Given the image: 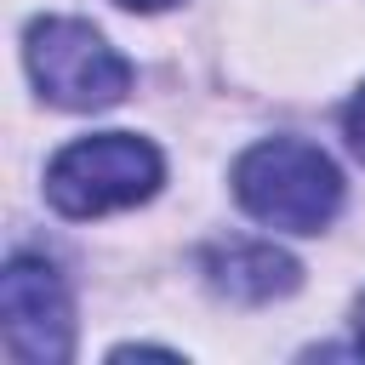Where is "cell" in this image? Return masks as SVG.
I'll list each match as a JSON object with an SVG mask.
<instances>
[{
	"mask_svg": "<svg viewBox=\"0 0 365 365\" xmlns=\"http://www.w3.org/2000/svg\"><path fill=\"white\" fill-rule=\"evenodd\" d=\"M234 200L268 228L319 234L342 205V171L331 165V154H319L302 137H268L240 154Z\"/></svg>",
	"mask_w": 365,
	"mask_h": 365,
	"instance_id": "cell-1",
	"label": "cell"
},
{
	"mask_svg": "<svg viewBox=\"0 0 365 365\" xmlns=\"http://www.w3.org/2000/svg\"><path fill=\"white\" fill-rule=\"evenodd\" d=\"M160 177L165 165L154 143H143L137 131H97V137L68 143L46 165V200L63 217H103V211L148 200Z\"/></svg>",
	"mask_w": 365,
	"mask_h": 365,
	"instance_id": "cell-2",
	"label": "cell"
},
{
	"mask_svg": "<svg viewBox=\"0 0 365 365\" xmlns=\"http://www.w3.org/2000/svg\"><path fill=\"white\" fill-rule=\"evenodd\" d=\"M29 74L46 103L57 108H114L131 91V63L80 17H40L23 34Z\"/></svg>",
	"mask_w": 365,
	"mask_h": 365,
	"instance_id": "cell-3",
	"label": "cell"
},
{
	"mask_svg": "<svg viewBox=\"0 0 365 365\" xmlns=\"http://www.w3.org/2000/svg\"><path fill=\"white\" fill-rule=\"evenodd\" d=\"M0 314L6 348L23 365H63L74 348V308L68 285L46 257H11L0 274Z\"/></svg>",
	"mask_w": 365,
	"mask_h": 365,
	"instance_id": "cell-4",
	"label": "cell"
},
{
	"mask_svg": "<svg viewBox=\"0 0 365 365\" xmlns=\"http://www.w3.org/2000/svg\"><path fill=\"white\" fill-rule=\"evenodd\" d=\"M200 274H205V285L217 297L245 302V308L274 302V297H291L297 279H302V268L279 245H268V240H217V245H205Z\"/></svg>",
	"mask_w": 365,
	"mask_h": 365,
	"instance_id": "cell-5",
	"label": "cell"
},
{
	"mask_svg": "<svg viewBox=\"0 0 365 365\" xmlns=\"http://www.w3.org/2000/svg\"><path fill=\"white\" fill-rule=\"evenodd\" d=\"M342 131H348V148L365 160V86L354 91V103L342 108Z\"/></svg>",
	"mask_w": 365,
	"mask_h": 365,
	"instance_id": "cell-6",
	"label": "cell"
},
{
	"mask_svg": "<svg viewBox=\"0 0 365 365\" xmlns=\"http://www.w3.org/2000/svg\"><path fill=\"white\" fill-rule=\"evenodd\" d=\"M114 6H125V11H165V6H177V0H114Z\"/></svg>",
	"mask_w": 365,
	"mask_h": 365,
	"instance_id": "cell-7",
	"label": "cell"
},
{
	"mask_svg": "<svg viewBox=\"0 0 365 365\" xmlns=\"http://www.w3.org/2000/svg\"><path fill=\"white\" fill-rule=\"evenodd\" d=\"M359 342H365V302H359Z\"/></svg>",
	"mask_w": 365,
	"mask_h": 365,
	"instance_id": "cell-8",
	"label": "cell"
}]
</instances>
